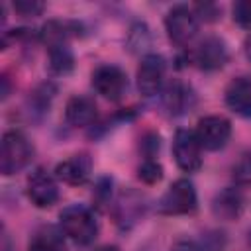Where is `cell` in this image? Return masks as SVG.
<instances>
[{
    "mask_svg": "<svg viewBox=\"0 0 251 251\" xmlns=\"http://www.w3.org/2000/svg\"><path fill=\"white\" fill-rule=\"evenodd\" d=\"M25 194L29 198V202L35 208H51L53 204H57L59 200V184H57V176L51 175L49 171H45L43 167H37L25 182Z\"/></svg>",
    "mask_w": 251,
    "mask_h": 251,
    "instance_id": "obj_8",
    "label": "cell"
},
{
    "mask_svg": "<svg viewBox=\"0 0 251 251\" xmlns=\"http://www.w3.org/2000/svg\"><path fill=\"white\" fill-rule=\"evenodd\" d=\"M192 10H194V14H196L198 22H200V20H204V22H216V20L220 18V12H222L216 4H210V2L194 4V6H192Z\"/></svg>",
    "mask_w": 251,
    "mask_h": 251,
    "instance_id": "obj_25",
    "label": "cell"
},
{
    "mask_svg": "<svg viewBox=\"0 0 251 251\" xmlns=\"http://www.w3.org/2000/svg\"><path fill=\"white\" fill-rule=\"evenodd\" d=\"M196 208H198L196 188L188 178L175 180L157 202V210L165 216H186L196 212Z\"/></svg>",
    "mask_w": 251,
    "mask_h": 251,
    "instance_id": "obj_3",
    "label": "cell"
},
{
    "mask_svg": "<svg viewBox=\"0 0 251 251\" xmlns=\"http://www.w3.org/2000/svg\"><path fill=\"white\" fill-rule=\"evenodd\" d=\"M47 57H49V69L53 75L65 76V75L73 73L75 55H73V49L69 47V43H57V45L47 47Z\"/></svg>",
    "mask_w": 251,
    "mask_h": 251,
    "instance_id": "obj_19",
    "label": "cell"
},
{
    "mask_svg": "<svg viewBox=\"0 0 251 251\" xmlns=\"http://www.w3.org/2000/svg\"><path fill=\"white\" fill-rule=\"evenodd\" d=\"M198 18L194 14V10L186 4H176L173 6L167 16H165V31L167 37L171 39V43L184 47L188 45L196 33H198Z\"/></svg>",
    "mask_w": 251,
    "mask_h": 251,
    "instance_id": "obj_4",
    "label": "cell"
},
{
    "mask_svg": "<svg viewBox=\"0 0 251 251\" xmlns=\"http://www.w3.org/2000/svg\"><path fill=\"white\" fill-rule=\"evenodd\" d=\"M233 22L241 27H251V0H239L231 6Z\"/></svg>",
    "mask_w": 251,
    "mask_h": 251,
    "instance_id": "obj_24",
    "label": "cell"
},
{
    "mask_svg": "<svg viewBox=\"0 0 251 251\" xmlns=\"http://www.w3.org/2000/svg\"><path fill=\"white\" fill-rule=\"evenodd\" d=\"M143 212H145V202L143 198L133 192V190H127V192H122L120 198L116 200V222L120 227H131L135 222H139L143 218Z\"/></svg>",
    "mask_w": 251,
    "mask_h": 251,
    "instance_id": "obj_16",
    "label": "cell"
},
{
    "mask_svg": "<svg viewBox=\"0 0 251 251\" xmlns=\"http://www.w3.org/2000/svg\"><path fill=\"white\" fill-rule=\"evenodd\" d=\"M33 159V145L20 129H8L0 141V173L12 176L25 169Z\"/></svg>",
    "mask_w": 251,
    "mask_h": 251,
    "instance_id": "obj_2",
    "label": "cell"
},
{
    "mask_svg": "<svg viewBox=\"0 0 251 251\" xmlns=\"http://www.w3.org/2000/svg\"><path fill=\"white\" fill-rule=\"evenodd\" d=\"M231 180L235 186H251V149H245L231 165Z\"/></svg>",
    "mask_w": 251,
    "mask_h": 251,
    "instance_id": "obj_20",
    "label": "cell"
},
{
    "mask_svg": "<svg viewBox=\"0 0 251 251\" xmlns=\"http://www.w3.org/2000/svg\"><path fill=\"white\" fill-rule=\"evenodd\" d=\"M90 82L92 88L106 100L110 102H118L124 98L126 90H127V75L122 67L118 65H98L92 75H90Z\"/></svg>",
    "mask_w": 251,
    "mask_h": 251,
    "instance_id": "obj_6",
    "label": "cell"
},
{
    "mask_svg": "<svg viewBox=\"0 0 251 251\" xmlns=\"http://www.w3.org/2000/svg\"><path fill=\"white\" fill-rule=\"evenodd\" d=\"M12 8L16 14L24 16V18H35L45 10V4L39 0H16L12 4Z\"/></svg>",
    "mask_w": 251,
    "mask_h": 251,
    "instance_id": "obj_23",
    "label": "cell"
},
{
    "mask_svg": "<svg viewBox=\"0 0 251 251\" xmlns=\"http://www.w3.org/2000/svg\"><path fill=\"white\" fill-rule=\"evenodd\" d=\"M229 59L227 43L220 35H206L190 51L188 61L200 71H218Z\"/></svg>",
    "mask_w": 251,
    "mask_h": 251,
    "instance_id": "obj_5",
    "label": "cell"
},
{
    "mask_svg": "<svg viewBox=\"0 0 251 251\" xmlns=\"http://www.w3.org/2000/svg\"><path fill=\"white\" fill-rule=\"evenodd\" d=\"M96 251H120L116 245H102V247H98Z\"/></svg>",
    "mask_w": 251,
    "mask_h": 251,
    "instance_id": "obj_31",
    "label": "cell"
},
{
    "mask_svg": "<svg viewBox=\"0 0 251 251\" xmlns=\"http://www.w3.org/2000/svg\"><path fill=\"white\" fill-rule=\"evenodd\" d=\"M98 118V106L94 98L75 94L65 104V120L73 127H90Z\"/></svg>",
    "mask_w": 251,
    "mask_h": 251,
    "instance_id": "obj_15",
    "label": "cell"
},
{
    "mask_svg": "<svg viewBox=\"0 0 251 251\" xmlns=\"http://www.w3.org/2000/svg\"><path fill=\"white\" fill-rule=\"evenodd\" d=\"M149 43H151V35H149L147 25L145 24H135L129 29V35H127V47L133 53H141L149 47Z\"/></svg>",
    "mask_w": 251,
    "mask_h": 251,
    "instance_id": "obj_21",
    "label": "cell"
},
{
    "mask_svg": "<svg viewBox=\"0 0 251 251\" xmlns=\"http://www.w3.org/2000/svg\"><path fill=\"white\" fill-rule=\"evenodd\" d=\"M194 135H196L198 143L202 145V149L220 151L227 145V141L231 137V122L218 114L204 116L198 120Z\"/></svg>",
    "mask_w": 251,
    "mask_h": 251,
    "instance_id": "obj_7",
    "label": "cell"
},
{
    "mask_svg": "<svg viewBox=\"0 0 251 251\" xmlns=\"http://www.w3.org/2000/svg\"><path fill=\"white\" fill-rule=\"evenodd\" d=\"M226 106L239 118H251V76L237 75L233 76L224 90Z\"/></svg>",
    "mask_w": 251,
    "mask_h": 251,
    "instance_id": "obj_12",
    "label": "cell"
},
{
    "mask_svg": "<svg viewBox=\"0 0 251 251\" xmlns=\"http://www.w3.org/2000/svg\"><path fill=\"white\" fill-rule=\"evenodd\" d=\"M171 251H204V247L198 245V243L192 241V239H178V241L171 247Z\"/></svg>",
    "mask_w": 251,
    "mask_h": 251,
    "instance_id": "obj_27",
    "label": "cell"
},
{
    "mask_svg": "<svg viewBox=\"0 0 251 251\" xmlns=\"http://www.w3.org/2000/svg\"><path fill=\"white\" fill-rule=\"evenodd\" d=\"M159 147H161V137L157 133H147L141 141V151H143L145 159H153L159 153Z\"/></svg>",
    "mask_w": 251,
    "mask_h": 251,
    "instance_id": "obj_26",
    "label": "cell"
},
{
    "mask_svg": "<svg viewBox=\"0 0 251 251\" xmlns=\"http://www.w3.org/2000/svg\"><path fill=\"white\" fill-rule=\"evenodd\" d=\"M165 71H167V63L161 55L157 53H147L141 57V63L137 67V90L143 96H155L161 92V88L165 86Z\"/></svg>",
    "mask_w": 251,
    "mask_h": 251,
    "instance_id": "obj_10",
    "label": "cell"
},
{
    "mask_svg": "<svg viewBox=\"0 0 251 251\" xmlns=\"http://www.w3.org/2000/svg\"><path fill=\"white\" fill-rule=\"evenodd\" d=\"M173 157L182 173H196L202 167V145L198 143L194 131L184 127L176 129L173 137Z\"/></svg>",
    "mask_w": 251,
    "mask_h": 251,
    "instance_id": "obj_9",
    "label": "cell"
},
{
    "mask_svg": "<svg viewBox=\"0 0 251 251\" xmlns=\"http://www.w3.org/2000/svg\"><path fill=\"white\" fill-rule=\"evenodd\" d=\"M65 237L67 235L61 231V227L41 226L33 231L27 243V251H69Z\"/></svg>",
    "mask_w": 251,
    "mask_h": 251,
    "instance_id": "obj_17",
    "label": "cell"
},
{
    "mask_svg": "<svg viewBox=\"0 0 251 251\" xmlns=\"http://www.w3.org/2000/svg\"><path fill=\"white\" fill-rule=\"evenodd\" d=\"M61 231L76 245H90L98 235V220L92 208L84 204H71L59 214Z\"/></svg>",
    "mask_w": 251,
    "mask_h": 251,
    "instance_id": "obj_1",
    "label": "cell"
},
{
    "mask_svg": "<svg viewBox=\"0 0 251 251\" xmlns=\"http://www.w3.org/2000/svg\"><path fill=\"white\" fill-rule=\"evenodd\" d=\"M161 106L169 116H182L186 112L192 110L196 96L190 84H186L180 78H173L169 80L163 88H161Z\"/></svg>",
    "mask_w": 251,
    "mask_h": 251,
    "instance_id": "obj_11",
    "label": "cell"
},
{
    "mask_svg": "<svg viewBox=\"0 0 251 251\" xmlns=\"http://www.w3.org/2000/svg\"><path fill=\"white\" fill-rule=\"evenodd\" d=\"M0 80H2V92H0V94H2V100H6V98L10 96V82H8L10 78H8L6 75H2Z\"/></svg>",
    "mask_w": 251,
    "mask_h": 251,
    "instance_id": "obj_29",
    "label": "cell"
},
{
    "mask_svg": "<svg viewBox=\"0 0 251 251\" xmlns=\"http://www.w3.org/2000/svg\"><path fill=\"white\" fill-rule=\"evenodd\" d=\"M210 208H212V214L216 220L235 222L241 218V214L245 210V196L239 188L227 186V188H222L220 192L214 194Z\"/></svg>",
    "mask_w": 251,
    "mask_h": 251,
    "instance_id": "obj_13",
    "label": "cell"
},
{
    "mask_svg": "<svg viewBox=\"0 0 251 251\" xmlns=\"http://www.w3.org/2000/svg\"><path fill=\"white\" fill-rule=\"evenodd\" d=\"M0 251H14V243L10 239V235L6 233V229L2 231V241H0Z\"/></svg>",
    "mask_w": 251,
    "mask_h": 251,
    "instance_id": "obj_28",
    "label": "cell"
},
{
    "mask_svg": "<svg viewBox=\"0 0 251 251\" xmlns=\"http://www.w3.org/2000/svg\"><path fill=\"white\" fill-rule=\"evenodd\" d=\"M243 51H245V57L251 61V33L245 37V41H243Z\"/></svg>",
    "mask_w": 251,
    "mask_h": 251,
    "instance_id": "obj_30",
    "label": "cell"
},
{
    "mask_svg": "<svg viewBox=\"0 0 251 251\" xmlns=\"http://www.w3.org/2000/svg\"><path fill=\"white\" fill-rule=\"evenodd\" d=\"M137 176L141 182L145 184H157L163 178V167L161 163H157L155 159H145L139 167H137Z\"/></svg>",
    "mask_w": 251,
    "mask_h": 251,
    "instance_id": "obj_22",
    "label": "cell"
},
{
    "mask_svg": "<svg viewBox=\"0 0 251 251\" xmlns=\"http://www.w3.org/2000/svg\"><path fill=\"white\" fill-rule=\"evenodd\" d=\"M92 175V159L88 153H76L69 159L61 161L55 167V176L71 186H82L90 180Z\"/></svg>",
    "mask_w": 251,
    "mask_h": 251,
    "instance_id": "obj_14",
    "label": "cell"
},
{
    "mask_svg": "<svg viewBox=\"0 0 251 251\" xmlns=\"http://www.w3.org/2000/svg\"><path fill=\"white\" fill-rule=\"evenodd\" d=\"M55 94H57L55 84H51V82H41V84H37V86L29 92L27 102H25L29 116H33V118L45 116V114L49 112V108H51V102H53Z\"/></svg>",
    "mask_w": 251,
    "mask_h": 251,
    "instance_id": "obj_18",
    "label": "cell"
}]
</instances>
